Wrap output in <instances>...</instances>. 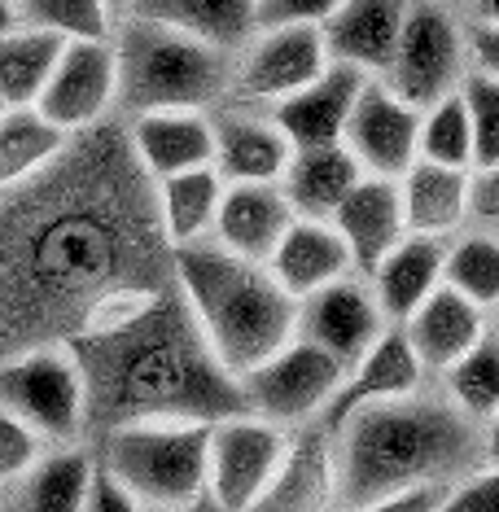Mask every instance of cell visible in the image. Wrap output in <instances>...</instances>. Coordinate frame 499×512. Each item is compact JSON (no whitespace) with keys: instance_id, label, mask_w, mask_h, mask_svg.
I'll return each mask as SVG.
<instances>
[{"instance_id":"1","label":"cell","mask_w":499,"mask_h":512,"mask_svg":"<svg viewBox=\"0 0 499 512\" xmlns=\"http://www.w3.org/2000/svg\"><path fill=\"white\" fill-rule=\"evenodd\" d=\"M338 460V512L416 486H447L482 460L478 425H469L447 399L368 403L333 429Z\"/></svg>"},{"instance_id":"2","label":"cell","mask_w":499,"mask_h":512,"mask_svg":"<svg viewBox=\"0 0 499 512\" xmlns=\"http://www.w3.org/2000/svg\"><path fill=\"white\" fill-rule=\"evenodd\" d=\"M176 276L224 377H246L298 337V302L272 281L268 267L232 259L215 241H193L176 250Z\"/></svg>"},{"instance_id":"3","label":"cell","mask_w":499,"mask_h":512,"mask_svg":"<svg viewBox=\"0 0 499 512\" xmlns=\"http://www.w3.org/2000/svg\"><path fill=\"white\" fill-rule=\"evenodd\" d=\"M114 66H119V106L136 114L158 110H211L237 79L232 53L184 31L145 18L114 22Z\"/></svg>"},{"instance_id":"4","label":"cell","mask_w":499,"mask_h":512,"mask_svg":"<svg viewBox=\"0 0 499 512\" xmlns=\"http://www.w3.org/2000/svg\"><path fill=\"white\" fill-rule=\"evenodd\" d=\"M215 421H119L97 464L141 508H180L206 495V447Z\"/></svg>"},{"instance_id":"5","label":"cell","mask_w":499,"mask_h":512,"mask_svg":"<svg viewBox=\"0 0 499 512\" xmlns=\"http://www.w3.org/2000/svg\"><path fill=\"white\" fill-rule=\"evenodd\" d=\"M0 412L53 447H79L88 421V372L66 346H31L0 364Z\"/></svg>"},{"instance_id":"6","label":"cell","mask_w":499,"mask_h":512,"mask_svg":"<svg viewBox=\"0 0 499 512\" xmlns=\"http://www.w3.org/2000/svg\"><path fill=\"white\" fill-rule=\"evenodd\" d=\"M464 75H469V49H464L460 18L443 0H412L399 44L390 53V66L381 71V84L403 106L421 114L451 97V92H460Z\"/></svg>"},{"instance_id":"7","label":"cell","mask_w":499,"mask_h":512,"mask_svg":"<svg viewBox=\"0 0 499 512\" xmlns=\"http://www.w3.org/2000/svg\"><path fill=\"white\" fill-rule=\"evenodd\" d=\"M342 377L346 368L338 359H329L320 346L294 337L272 359H263L259 368L237 377V399L246 416H259L276 429H303L324 416Z\"/></svg>"},{"instance_id":"8","label":"cell","mask_w":499,"mask_h":512,"mask_svg":"<svg viewBox=\"0 0 499 512\" xmlns=\"http://www.w3.org/2000/svg\"><path fill=\"white\" fill-rule=\"evenodd\" d=\"M285 442L289 429H276L246 412L215 421L206 447V495L224 512H250L254 499L268 491Z\"/></svg>"},{"instance_id":"9","label":"cell","mask_w":499,"mask_h":512,"mask_svg":"<svg viewBox=\"0 0 499 512\" xmlns=\"http://www.w3.org/2000/svg\"><path fill=\"white\" fill-rule=\"evenodd\" d=\"M119 106V66L110 40H66L36 110L66 136L101 123Z\"/></svg>"},{"instance_id":"10","label":"cell","mask_w":499,"mask_h":512,"mask_svg":"<svg viewBox=\"0 0 499 512\" xmlns=\"http://www.w3.org/2000/svg\"><path fill=\"white\" fill-rule=\"evenodd\" d=\"M416 127H421V114L403 106L381 79H364L351 119L342 127V149L364 176L399 180L416 162Z\"/></svg>"},{"instance_id":"11","label":"cell","mask_w":499,"mask_h":512,"mask_svg":"<svg viewBox=\"0 0 499 512\" xmlns=\"http://www.w3.org/2000/svg\"><path fill=\"white\" fill-rule=\"evenodd\" d=\"M329 71V49H324L320 27H272L259 31L246 44V57L237 62V84L250 101H285L294 92Z\"/></svg>"},{"instance_id":"12","label":"cell","mask_w":499,"mask_h":512,"mask_svg":"<svg viewBox=\"0 0 499 512\" xmlns=\"http://www.w3.org/2000/svg\"><path fill=\"white\" fill-rule=\"evenodd\" d=\"M381 329H386V320L368 294V281H359V276H342V281L324 285L298 302V337L320 346L342 368H351L381 337Z\"/></svg>"},{"instance_id":"13","label":"cell","mask_w":499,"mask_h":512,"mask_svg":"<svg viewBox=\"0 0 499 512\" xmlns=\"http://www.w3.org/2000/svg\"><path fill=\"white\" fill-rule=\"evenodd\" d=\"M250 512H338V460L333 434L320 421L289 429L285 456L276 464L268 491Z\"/></svg>"},{"instance_id":"14","label":"cell","mask_w":499,"mask_h":512,"mask_svg":"<svg viewBox=\"0 0 499 512\" xmlns=\"http://www.w3.org/2000/svg\"><path fill=\"white\" fill-rule=\"evenodd\" d=\"M421 386H425V368L416 364L408 337H403L399 324H386L377 342L346 368L342 386H338V394H333V403L324 407L320 425L333 434V429H338L351 412H359V407L412 399V394H421Z\"/></svg>"},{"instance_id":"15","label":"cell","mask_w":499,"mask_h":512,"mask_svg":"<svg viewBox=\"0 0 499 512\" xmlns=\"http://www.w3.org/2000/svg\"><path fill=\"white\" fill-rule=\"evenodd\" d=\"M408 9L412 0H342L333 18L320 27L329 62L381 79L394 44H399L403 22H408Z\"/></svg>"},{"instance_id":"16","label":"cell","mask_w":499,"mask_h":512,"mask_svg":"<svg viewBox=\"0 0 499 512\" xmlns=\"http://www.w3.org/2000/svg\"><path fill=\"white\" fill-rule=\"evenodd\" d=\"M294 219L298 215H294V206L285 202L281 184H228L224 197H219L211 237L232 259L263 267Z\"/></svg>"},{"instance_id":"17","label":"cell","mask_w":499,"mask_h":512,"mask_svg":"<svg viewBox=\"0 0 499 512\" xmlns=\"http://www.w3.org/2000/svg\"><path fill=\"white\" fill-rule=\"evenodd\" d=\"M368 75L351 71V66L329 62L316 84H307L294 97L272 106V127L285 136L294 149H320V145H342V127L351 119V106L364 88Z\"/></svg>"},{"instance_id":"18","label":"cell","mask_w":499,"mask_h":512,"mask_svg":"<svg viewBox=\"0 0 499 512\" xmlns=\"http://www.w3.org/2000/svg\"><path fill=\"white\" fill-rule=\"evenodd\" d=\"M329 224L342 237L346 254H351V267L359 276H368L408 237V228H403V206H399V180L364 176L342 197V206L333 211Z\"/></svg>"},{"instance_id":"19","label":"cell","mask_w":499,"mask_h":512,"mask_svg":"<svg viewBox=\"0 0 499 512\" xmlns=\"http://www.w3.org/2000/svg\"><path fill=\"white\" fill-rule=\"evenodd\" d=\"M399 329H403V337H408L416 364H421L425 372H438V377H443L456 359H464L473 346L482 342V333L491 329V320H486L482 307H473L469 298H460L456 289L438 285L434 294H429L421 307L399 324Z\"/></svg>"},{"instance_id":"20","label":"cell","mask_w":499,"mask_h":512,"mask_svg":"<svg viewBox=\"0 0 499 512\" xmlns=\"http://www.w3.org/2000/svg\"><path fill=\"white\" fill-rule=\"evenodd\" d=\"M132 149L154 180L215 162V119L202 110H158L132 119Z\"/></svg>"},{"instance_id":"21","label":"cell","mask_w":499,"mask_h":512,"mask_svg":"<svg viewBox=\"0 0 499 512\" xmlns=\"http://www.w3.org/2000/svg\"><path fill=\"white\" fill-rule=\"evenodd\" d=\"M263 267L294 302H303L307 294L355 272L342 237L333 232V224H320V219H294Z\"/></svg>"},{"instance_id":"22","label":"cell","mask_w":499,"mask_h":512,"mask_svg":"<svg viewBox=\"0 0 499 512\" xmlns=\"http://www.w3.org/2000/svg\"><path fill=\"white\" fill-rule=\"evenodd\" d=\"M443 254H447V241H438V237H403L368 272V294H373L381 320L403 324L443 285Z\"/></svg>"},{"instance_id":"23","label":"cell","mask_w":499,"mask_h":512,"mask_svg":"<svg viewBox=\"0 0 499 512\" xmlns=\"http://www.w3.org/2000/svg\"><path fill=\"white\" fill-rule=\"evenodd\" d=\"M254 9H259V0H127L123 14L184 31V36L206 40L224 53H237L259 36Z\"/></svg>"},{"instance_id":"24","label":"cell","mask_w":499,"mask_h":512,"mask_svg":"<svg viewBox=\"0 0 499 512\" xmlns=\"http://www.w3.org/2000/svg\"><path fill=\"white\" fill-rule=\"evenodd\" d=\"M399 206L408 237L447 241L469 219V171L412 162L399 176Z\"/></svg>"},{"instance_id":"25","label":"cell","mask_w":499,"mask_h":512,"mask_svg":"<svg viewBox=\"0 0 499 512\" xmlns=\"http://www.w3.org/2000/svg\"><path fill=\"white\" fill-rule=\"evenodd\" d=\"M364 180V171L355 167V158L342 145H320V149H294L285 176H281V193L294 206L298 219H320L329 224L333 211L342 206V197Z\"/></svg>"},{"instance_id":"26","label":"cell","mask_w":499,"mask_h":512,"mask_svg":"<svg viewBox=\"0 0 499 512\" xmlns=\"http://www.w3.org/2000/svg\"><path fill=\"white\" fill-rule=\"evenodd\" d=\"M294 145L272 127V119H224L215 123V162L224 184H281Z\"/></svg>"},{"instance_id":"27","label":"cell","mask_w":499,"mask_h":512,"mask_svg":"<svg viewBox=\"0 0 499 512\" xmlns=\"http://www.w3.org/2000/svg\"><path fill=\"white\" fill-rule=\"evenodd\" d=\"M224 189L228 184L219 180L215 167H197V171H180V176L158 180V215H162V232H167L171 250L211 237Z\"/></svg>"},{"instance_id":"28","label":"cell","mask_w":499,"mask_h":512,"mask_svg":"<svg viewBox=\"0 0 499 512\" xmlns=\"http://www.w3.org/2000/svg\"><path fill=\"white\" fill-rule=\"evenodd\" d=\"M97 456L84 447H57L18 482V512H84Z\"/></svg>"},{"instance_id":"29","label":"cell","mask_w":499,"mask_h":512,"mask_svg":"<svg viewBox=\"0 0 499 512\" xmlns=\"http://www.w3.org/2000/svg\"><path fill=\"white\" fill-rule=\"evenodd\" d=\"M62 44L66 40L36 27H22V22L0 36V101H5V110L36 106L57 57H62Z\"/></svg>"},{"instance_id":"30","label":"cell","mask_w":499,"mask_h":512,"mask_svg":"<svg viewBox=\"0 0 499 512\" xmlns=\"http://www.w3.org/2000/svg\"><path fill=\"white\" fill-rule=\"evenodd\" d=\"M71 136L53 127L36 106H18L0 114V189L31 180L62 154Z\"/></svg>"},{"instance_id":"31","label":"cell","mask_w":499,"mask_h":512,"mask_svg":"<svg viewBox=\"0 0 499 512\" xmlns=\"http://www.w3.org/2000/svg\"><path fill=\"white\" fill-rule=\"evenodd\" d=\"M443 390L447 403L456 407L469 425H486L491 416H499V333L495 324L482 333V342L473 346L464 359H456L443 372Z\"/></svg>"},{"instance_id":"32","label":"cell","mask_w":499,"mask_h":512,"mask_svg":"<svg viewBox=\"0 0 499 512\" xmlns=\"http://www.w3.org/2000/svg\"><path fill=\"white\" fill-rule=\"evenodd\" d=\"M443 285L482 307L486 316L499 307V237L495 232H464L447 241Z\"/></svg>"},{"instance_id":"33","label":"cell","mask_w":499,"mask_h":512,"mask_svg":"<svg viewBox=\"0 0 499 512\" xmlns=\"http://www.w3.org/2000/svg\"><path fill=\"white\" fill-rule=\"evenodd\" d=\"M416 162L451 167V171H473V132H469V114H464L460 92H451V97H443L438 106L421 110Z\"/></svg>"},{"instance_id":"34","label":"cell","mask_w":499,"mask_h":512,"mask_svg":"<svg viewBox=\"0 0 499 512\" xmlns=\"http://www.w3.org/2000/svg\"><path fill=\"white\" fill-rule=\"evenodd\" d=\"M18 22L57 40H110L119 14L101 0H18Z\"/></svg>"},{"instance_id":"35","label":"cell","mask_w":499,"mask_h":512,"mask_svg":"<svg viewBox=\"0 0 499 512\" xmlns=\"http://www.w3.org/2000/svg\"><path fill=\"white\" fill-rule=\"evenodd\" d=\"M460 101L469 114V132H473V171H491L499 162V79L469 71L460 84Z\"/></svg>"},{"instance_id":"36","label":"cell","mask_w":499,"mask_h":512,"mask_svg":"<svg viewBox=\"0 0 499 512\" xmlns=\"http://www.w3.org/2000/svg\"><path fill=\"white\" fill-rule=\"evenodd\" d=\"M44 456H49V442L18 416L0 412V486H18Z\"/></svg>"},{"instance_id":"37","label":"cell","mask_w":499,"mask_h":512,"mask_svg":"<svg viewBox=\"0 0 499 512\" xmlns=\"http://www.w3.org/2000/svg\"><path fill=\"white\" fill-rule=\"evenodd\" d=\"M438 512H499V469H473L451 482Z\"/></svg>"},{"instance_id":"38","label":"cell","mask_w":499,"mask_h":512,"mask_svg":"<svg viewBox=\"0 0 499 512\" xmlns=\"http://www.w3.org/2000/svg\"><path fill=\"white\" fill-rule=\"evenodd\" d=\"M338 5L342 0H259L254 18H259V31H272V27H324Z\"/></svg>"},{"instance_id":"39","label":"cell","mask_w":499,"mask_h":512,"mask_svg":"<svg viewBox=\"0 0 499 512\" xmlns=\"http://www.w3.org/2000/svg\"><path fill=\"white\" fill-rule=\"evenodd\" d=\"M84 512H145V508L136 504V499L127 495L123 486L97 464V473H92V486H88V499H84Z\"/></svg>"},{"instance_id":"40","label":"cell","mask_w":499,"mask_h":512,"mask_svg":"<svg viewBox=\"0 0 499 512\" xmlns=\"http://www.w3.org/2000/svg\"><path fill=\"white\" fill-rule=\"evenodd\" d=\"M464 49H469V71L499 79V27L478 22L473 31H464Z\"/></svg>"},{"instance_id":"41","label":"cell","mask_w":499,"mask_h":512,"mask_svg":"<svg viewBox=\"0 0 499 512\" xmlns=\"http://www.w3.org/2000/svg\"><path fill=\"white\" fill-rule=\"evenodd\" d=\"M469 215L482 219V224H491V228H499V162L491 171L469 176Z\"/></svg>"},{"instance_id":"42","label":"cell","mask_w":499,"mask_h":512,"mask_svg":"<svg viewBox=\"0 0 499 512\" xmlns=\"http://www.w3.org/2000/svg\"><path fill=\"white\" fill-rule=\"evenodd\" d=\"M443 491H447V486H416V491L373 499V504L351 508V512H438V504H443Z\"/></svg>"},{"instance_id":"43","label":"cell","mask_w":499,"mask_h":512,"mask_svg":"<svg viewBox=\"0 0 499 512\" xmlns=\"http://www.w3.org/2000/svg\"><path fill=\"white\" fill-rule=\"evenodd\" d=\"M478 447H482L486 469H499V416H491V421L478 429Z\"/></svg>"},{"instance_id":"44","label":"cell","mask_w":499,"mask_h":512,"mask_svg":"<svg viewBox=\"0 0 499 512\" xmlns=\"http://www.w3.org/2000/svg\"><path fill=\"white\" fill-rule=\"evenodd\" d=\"M145 512H224V508H219L211 495H202V499H193V504H180V508H145Z\"/></svg>"},{"instance_id":"45","label":"cell","mask_w":499,"mask_h":512,"mask_svg":"<svg viewBox=\"0 0 499 512\" xmlns=\"http://www.w3.org/2000/svg\"><path fill=\"white\" fill-rule=\"evenodd\" d=\"M473 9H478V22L499 27V0H473Z\"/></svg>"},{"instance_id":"46","label":"cell","mask_w":499,"mask_h":512,"mask_svg":"<svg viewBox=\"0 0 499 512\" xmlns=\"http://www.w3.org/2000/svg\"><path fill=\"white\" fill-rule=\"evenodd\" d=\"M18 27V5L14 0H0V36H5V31H14Z\"/></svg>"},{"instance_id":"47","label":"cell","mask_w":499,"mask_h":512,"mask_svg":"<svg viewBox=\"0 0 499 512\" xmlns=\"http://www.w3.org/2000/svg\"><path fill=\"white\" fill-rule=\"evenodd\" d=\"M101 5H106V9H110V14H119V18H123V9H127V0H101Z\"/></svg>"},{"instance_id":"48","label":"cell","mask_w":499,"mask_h":512,"mask_svg":"<svg viewBox=\"0 0 499 512\" xmlns=\"http://www.w3.org/2000/svg\"><path fill=\"white\" fill-rule=\"evenodd\" d=\"M495 333H499V307H495Z\"/></svg>"},{"instance_id":"49","label":"cell","mask_w":499,"mask_h":512,"mask_svg":"<svg viewBox=\"0 0 499 512\" xmlns=\"http://www.w3.org/2000/svg\"><path fill=\"white\" fill-rule=\"evenodd\" d=\"M0 114H5V101H0Z\"/></svg>"},{"instance_id":"50","label":"cell","mask_w":499,"mask_h":512,"mask_svg":"<svg viewBox=\"0 0 499 512\" xmlns=\"http://www.w3.org/2000/svg\"><path fill=\"white\" fill-rule=\"evenodd\" d=\"M14 5H18V0H14Z\"/></svg>"}]
</instances>
